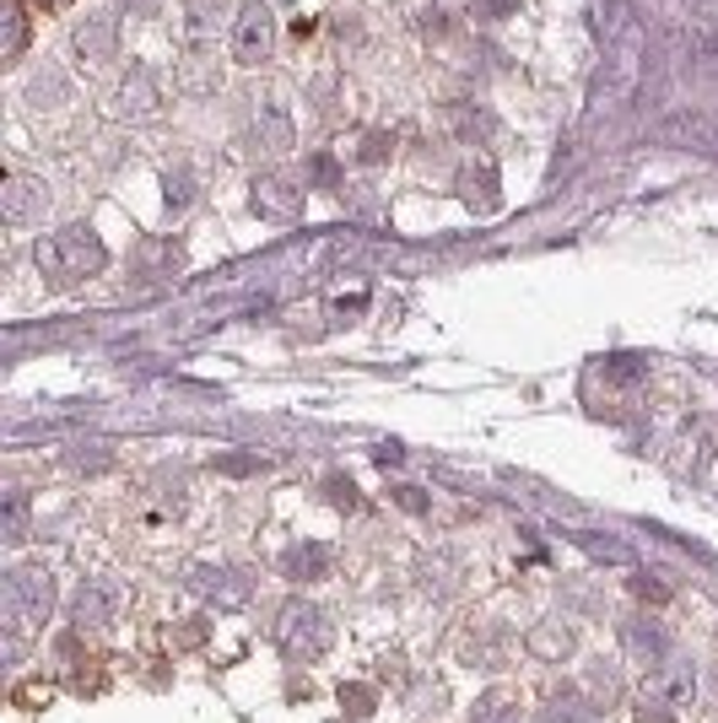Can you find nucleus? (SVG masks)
Instances as JSON below:
<instances>
[{
  "mask_svg": "<svg viewBox=\"0 0 718 723\" xmlns=\"http://www.w3.org/2000/svg\"><path fill=\"white\" fill-rule=\"evenodd\" d=\"M530 653H535V659H568V653H573V626H562V621L535 626V632H530Z\"/></svg>",
  "mask_w": 718,
  "mask_h": 723,
  "instance_id": "12",
  "label": "nucleus"
},
{
  "mask_svg": "<svg viewBox=\"0 0 718 723\" xmlns=\"http://www.w3.org/2000/svg\"><path fill=\"white\" fill-rule=\"evenodd\" d=\"M276 643H282L287 659H302V664L319 659V653L330 648V621H324V610L292 599L287 610H282V621H276Z\"/></svg>",
  "mask_w": 718,
  "mask_h": 723,
  "instance_id": "3",
  "label": "nucleus"
},
{
  "mask_svg": "<svg viewBox=\"0 0 718 723\" xmlns=\"http://www.w3.org/2000/svg\"><path fill=\"white\" fill-rule=\"evenodd\" d=\"M632 594H637V599H670V588H665V583H648V573L632 578Z\"/></svg>",
  "mask_w": 718,
  "mask_h": 723,
  "instance_id": "19",
  "label": "nucleus"
},
{
  "mask_svg": "<svg viewBox=\"0 0 718 723\" xmlns=\"http://www.w3.org/2000/svg\"><path fill=\"white\" fill-rule=\"evenodd\" d=\"M103 265H109V249H103V238H98L87 222H71V227H60L54 238L38 244V271H44L49 282H60V287L87 282V276H98Z\"/></svg>",
  "mask_w": 718,
  "mask_h": 723,
  "instance_id": "1",
  "label": "nucleus"
},
{
  "mask_svg": "<svg viewBox=\"0 0 718 723\" xmlns=\"http://www.w3.org/2000/svg\"><path fill=\"white\" fill-rule=\"evenodd\" d=\"M38 5H65V0H38Z\"/></svg>",
  "mask_w": 718,
  "mask_h": 723,
  "instance_id": "24",
  "label": "nucleus"
},
{
  "mask_svg": "<svg viewBox=\"0 0 718 723\" xmlns=\"http://www.w3.org/2000/svg\"><path fill=\"white\" fill-rule=\"evenodd\" d=\"M227 578H233V573H222V568H200V573H195V588H200V594H216L222 604H238V599L249 594V583H227Z\"/></svg>",
  "mask_w": 718,
  "mask_h": 723,
  "instance_id": "14",
  "label": "nucleus"
},
{
  "mask_svg": "<svg viewBox=\"0 0 718 723\" xmlns=\"http://www.w3.org/2000/svg\"><path fill=\"white\" fill-rule=\"evenodd\" d=\"M0 211H5L11 227H33V222H44V211H49V189H44V178L11 173L5 189H0Z\"/></svg>",
  "mask_w": 718,
  "mask_h": 723,
  "instance_id": "5",
  "label": "nucleus"
},
{
  "mask_svg": "<svg viewBox=\"0 0 718 723\" xmlns=\"http://www.w3.org/2000/svg\"><path fill=\"white\" fill-rule=\"evenodd\" d=\"M120 583H103V578H87L76 588V621L82 626H109L120 615Z\"/></svg>",
  "mask_w": 718,
  "mask_h": 723,
  "instance_id": "6",
  "label": "nucleus"
},
{
  "mask_svg": "<svg viewBox=\"0 0 718 723\" xmlns=\"http://www.w3.org/2000/svg\"><path fill=\"white\" fill-rule=\"evenodd\" d=\"M189 205V178H168V211H184Z\"/></svg>",
  "mask_w": 718,
  "mask_h": 723,
  "instance_id": "20",
  "label": "nucleus"
},
{
  "mask_svg": "<svg viewBox=\"0 0 718 723\" xmlns=\"http://www.w3.org/2000/svg\"><path fill=\"white\" fill-rule=\"evenodd\" d=\"M470 723H524V708H519L508 691H492V697H481V702H475Z\"/></svg>",
  "mask_w": 718,
  "mask_h": 723,
  "instance_id": "13",
  "label": "nucleus"
},
{
  "mask_svg": "<svg viewBox=\"0 0 718 723\" xmlns=\"http://www.w3.org/2000/svg\"><path fill=\"white\" fill-rule=\"evenodd\" d=\"M637 723H676V719H670V702H643Z\"/></svg>",
  "mask_w": 718,
  "mask_h": 723,
  "instance_id": "22",
  "label": "nucleus"
},
{
  "mask_svg": "<svg viewBox=\"0 0 718 723\" xmlns=\"http://www.w3.org/2000/svg\"><path fill=\"white\" fill-rule=\"evenodd\" d=\"M648 691H654V697H665L670 708H692V691H697L692 664H686V659H665V664L648 675Z\"/></svg>",
  "mask_w": 718,
  "mask_h": 723,
  "instance_id": "8",
  "label": "nucleus"
},
{
  "mask_svg": "<svg viewBox=\"0 0 718 723\" xmlns=\"http://www.w3.org/2000/svg\"><path fill=\"white\" fill-rule=\"evenodd\" d=\"M621 632H627V648H632L643 664H665V659H670V637H665V626H659V621L637 615V621H627Z\"/></svg>",
  "mask_w": 718,
  "mask_h": 723,
  "instance_id": "10",
  "label": "nucleus"
},
{
  "mask_svg": "<svg viewBox=\"0 0 718 723\" xmlns=\"http://www.w3.org/2000/svg\"><path fill=\"white\" fill-rule=\"evenodd\" d=\"M276 5H287V0H276Z\"/></svg>",
  "mask_w": 718,
  "mask_h": 723,
  "instance_id": "25",
  "label": "nucleus"
},
{
  "mask_svg": "<svg viewBox=\"0 0 718 723\" xmlns=\"http://www.w3.org/2000/svg\"><path fill=\"white\" fill-rule=\"evenodd\" d=\"M255 211L260 216H271V222H292V216H302V189L292 184V178H260L255 184Z\"/></svg>",
  "mask_w": 718,
  "mask_h": 723,
  "instance_id": "7",
  "label": "nucleus"
},
{
  "mask_svg": "<svg viewBox=\"0 0 718 723\" xmlns=\"http://www.w3.org/2000/svg\"><path fill=\"white\" fill-rule=\"evenodd\" d=\"M54 604V578L49 568H11L5 573V632L11 643H22L27 632H38V621Z\"/></svg>",
  "mask_w": 718,
  "mask_h": 723,
  "instance_id": "2",
  "label": "nucleus"
},
{
  "mask_svg": "<svg viewBox=\"0 0 718 723\" xmlns=\"http://www.w3.org/2000/svg\"><path fill=\"white\" fill-rule=\"evenodd\" d=\"M114 38H120V22L114 16H87L76 27V54L92 60V65H109L114 60Z\"/></svg>",
  "mask_w": 718,
  "mask_h": 723,
  "instance_id": "9",
  "label": "nucleus"
},
{
  "mask_svg": "<svg viewBox=\"0 0 718 723\" xmlns=\"http://www.w3.org/2000/svg\"><path fill=\"white\" fill-rule=\"evenodd\" d=\"M271 43H276V16L265 5H244L233 22V60L260 65V60H271Z\"/></svg>",
  "mask_w": 718,
  "mask_h": 723,
  "instance_id": "4",
  "label": "nucleus"
},
{
  "mask_svg": "<svg viewBox=\"0 0 718 723\" xmlns=\"http://www.w3.org/2000/svg\"><path fill=\"white\" fill-rule=\"evenodd\" d=\"M22 43H27V11L22 0L5 5V60H22Z\"/></svg>",
  "mask_w": 718,
  "mask_h": 723,
  "instance_id": "16",
  "label": "nucleus"
},
{
  "mask_svg": "<svg viewBox=\"0 0 718 723\" xmlns=\"http://www.w3.org/2000/svg\"><path fill=\"white\" fill-rule=\"evenodd\" d=\"M282 573L292 583H319L330 573V551L324 546H292L287 557H282Z\"/></svg>",
  "mask_w": 718,
  "mask_h": 723,
  "instance_id": "11",
  "label": "nucleus"
},
{
  "mask_svg": "<svg viewBox=\"0 0 718 723\" xmlns=\"http://www.w3.org/2000/svg\"><path fill=\"white\" fill-rule=\"evenodd\" d=\"M120 98H125V109H136V114H151V109H157V87H151L146 71H136V76L120 87Z\"/></svg>",
  "mask_w": 718,
  "mask_h": 723,
  "instance_id": "15",
  "label": "nucleus"
},
{
  "mask_svg": "<svg viewBox=\"0 0 718 723\" xmlns=\"http://www.w3.org/2000/svg\"><path fill=\"white\" fill-rule=\"evenodd\" d=\"M573 708H583L573 691H568V697H557V702H552V723H589V713H573Z\"/></svg>",
  "mask_w": 718,
  "mask_h": 723,
  "instance_id": "18",
  "label": "nucleus"
},
{
  "mask_svg": "<svg viewBox=\"0 0 718 723\" xmlns=\"http://www.w3.org/2000/svg\"><path fill=\"white\" fill-rule=\"evenodd\" d=\"M341 702H351V713H357V719H362V713H373V708H368V702H373V691H368V686H351V691H341Z\"/></svg>",
  "mask_w": 718,
  "mask_h": 723,
  "instance_id": "21",
  "label": "nucleus"
},
{
  "mask_svg": "<svg viewBox=\"0 0 718 723\" xmlns=\"http://www.w3.org/2000/svg\"><path fill=\"white\" fill-rule=\"evenodd\" d=\"M400 508H411V513H422V508H428V497H417V486H400Z\"/></svg>",
  "mask_w": 718,
  "mask_h": 723,
  "instance_id": "23",
  "label": "nucleus"
},
{
  "mask_svg": "<svg viewBox=\"0 0 718 723\" xmlns=\"http://www.w3.org/2000/svg\"><path fill=\"white\" fill-rule=\"evenodd\" d=\"M27 540V497L11 491L5 497V546H22Z\"/></svg>",
  "mask_w": 718,
  "mask_h": 723,
  "instance_id": "17",
  "label": "nucleus"
}]
</instances>
